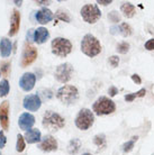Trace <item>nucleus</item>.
I'll return each mask as SVG.
<instances>
[{
  "mask_svg": "<svg viewBox=\"0 0 154 155\" xmlns=\"http://www.w3.org/2000/svg\"><path fill=\"white\" fill-rule=\"evenodd\" d=\"M116 105L115 102L108 97H99L92 105V111L97 116H106L115 113Z\"/></svg>",
  "mask_w": 154,
  "mask_h": 155,
  "instance_id": "obj_4",
  "label": "nucleus"
},
{
  "mask_svg": "<svg viewBox=\"0 0 154 155\" xmlns=\"http://www.w3.org/2000/svg\"><path fill=\"white\" fill-rule=\"evenodd\" d=\"M73 66L71 65L70 63H62L55 69L54 75L55 79L61 83H66L71 80L72 74H73Z\"/></svg>",
  "mask_w": 154,
  "mask_h": 155,
  "instance_id": "obj_8",
  "label": "nucleus"
},
{
  "mask_svg": "<svg viewBox=\"0 0 154 155\" xmlns=\"http://www.w3.org/2000/svg\"><path fill=\"white\" fill-rule=\"evenodd\" d=\"M119 33L124 37H128V36H131L133 34V28L131 27V25L127 23H122L119 25Z\"/></svg>",
  "mask_w": 154,
  "mask_h": 155,
  "instance_id": "obj_26",
  "label": "nucleus"
},
{
  "mask_svg": "<svg viewBox=\"0 0 154 155\" xmlns=\"http://www.w3.org/2000/svg\"><path fill=\"white\" fill-rule=\"evenodd\" d=\"M14 2H15V5L16 6H22V4H23V1H17V0H16V1H14Z\"/></svg>",
  "mask_w": 154,
  "mask_h": 155,
  "instance_id": "obj_41",
  "label": "nucleus"
},
{
  "mask_svg": "<svg viewBox=\"0 0 154 155\" xmlns=\"http://www.w3.org/2000/svg\"><path fill=\"white\" fill-rule=\"evenodd\" d=\"M25 146H26V144H25V138H24L23 135H20L18 134L17 135V144H16V151L22 153V152L25 150Z\"/></svg>",
  "mask_w": 154,
  "mask_h": 155,
  "instance_id": "obj_29",
  "label": "nucleus"
},
{
  "mask_svg": "<svg viewBox=\"0 0 154 155\" xmlns=\"http://www.w3.org/2000/svg\"><path fill=\"white\" fill-rule=\"evenodd\" d=\"M6 143H7V138H6L4 132L1 130V132H0V148H4Z\"/></svg>",
  "mask_w": 154,
  "mask_h": 155,
  "instance_id": "obj_35",
  "label": "nucleus"
},
{
  "mask_svg": "<svg viewBox=\"0 0 154 155\" xmlns=\"http://www.w3.org/2000/svg\"><path fill=\"white\" fill-rule=\"evenodd\" d=\"M120 12L126 18H132L136 14V7L131 2H123L120 6Z\"/></svg>",
  "mask_w": 154,
  "mask_h": 155,
  "instance_id": "obj_20",
  "label": "nucleus"
},
{
  "mask_svg": "<svg viewBox=\"0 0 154 155\" xmlns=\"http://www.w3.org/2000/svg\"><path fill=\"white\" fill-rule=\"evenodd\" d=\"M20 27V12L17 9L12 10V15L10 18V29L8 31L9 36H15Z\"/></svg>",
  "mask_w": 154,
  "mask_h": 155,
  "instance_id": "obj_15",
  "label": "nucleus"
},
{
  "mask_svg": "<svg viewBox=\"0 0 154 155\" xmlns=\"http://www.w3.org/2000/svg\"><path fill=\"white\" fill-rule=\"evenodd\" d=\"M82 155H92L91 153H85V154H82Z\"/></svg>",
  "mask_w": 154,
  "mask_h": 155,
  "instance_id": "obj_42",
  "label": "nucleus"
},
{
  "mask_svg": "<svg viewBox=\"0 0 154 155\" xmlns=\"http://www.w3.org/2000/svg\"><path fill=\"white\" fill-rule=\"evenodd\" d=\"M38 52L37 48L34 47L31 43H26L23 50V58H22V66L26 68V66L31 65L32 63L35 62V60L37 58Z\"/></svg>",
  "mask_w": 154,
  "mask_h": 155,
  "instance_id": "obj_9",
  "label": "nucleus"
},
{
  "mask_svg": "<svg viewBox=\"0 0 154 155\" xmlns=\"http://www.w3.org/2000/svg\"><path fill=\"white\" fill-rule=\"evenodd\" d=\"M35 82H36V77H35L34 73L32 72H26L22 75L19 80V87L24 91H31L33 90V88L35 87Z\"/></svg>",
  "mask_w": 154,
  "mask_h": 155,
  "instance_id": "obj_12",
  "label": "nucleus"
},
{
  "mask_svg": "<svg viewBox=\"0 0 154 155\" xmlns=\"http://www.w3.org/2000/svg\"><path fill=\"white\" fill-rule=\"evenodd\" d=\"M34 29H28V31H27L26 34V37H27V41H29V42H32V41H34Z\"/></svg>",
  "mask_w": 154,
  "mask_h": 155,
  "instance_id": "obj_38",
  "label": "nucleus"
},
{
  "mask_svg": "<svg viewBox=\"0 0 154 155\" xmlns=\"http://www.w3.org/2000/svg\"><path fill=\"white\" fill-rule=\"evenodd\" d=\"M24 138L28 144H35L42 140V134L37 128H32L29 130H27L24 135Z\"/></svg>",
  "mask_w": 154,
  "mask_h": 155,
  "instance_id": "obj_17",
  "label": "nucleus"
},
{
  "mask_svg": "<svg viewBox=\"0 0 154 155\" xmlns=\"http://www.w3.org/2000/svg\"><path fill=\"white\" fill-rule=\"evenodd\" d=\"M0 125L4 130L9 128V101H4L0 105Z\"/></svg>",
  "mask_w": 154,
  "mask_h": 155,
  "instance_id": "obj_13",
  "label": "nucleus"
},
{
  "mask_svg": "<svg viewBox=\"0 0 154 155\" xmlns=\"http://www.w3.org/2000/svg\"><path fill=\"white\" fill-rule=\"evenodd\" d=\"M0 155H2V154H1V152H0Z\"/></svg>",
  "mask_w": 154,
  "mask_h": 155,
  "instance_id": "obj_43",
  "label": "nucleus"
},
{
  "mask_svg": "<svg viewBox=\"0 0 154 155\" xmlns=\"http://www.w3.org/2000/svg\"><path fill=\"white\" fill-rule=\"evenodd\" d=\"M12 52V44L10 39L7 37H2L0 39V55L2 58H8Z\"/></svg>",
  "mask_w": 154,
  "mask_h": 155,
  "instance_id": "obj_19",
  "label": "nucleus"
},
{
  "mask_svg": "<svg viewBox=\"0 0 154 155\" xmlns=\"http://www.w3.org/2000/svg\"><path fill=\"white\" fill-rule=\"evenodd\" d=\"M35 124V117L29 113H24L20 115L19 119H18V125H19L20 129L23 130H29Z\"/></svg>",
  "mask_w": 154,
  "mask_h": 155,
  "instance_id": "obj_14",
  "label": "nucleus"
},
{
  "mask_svg": "<svg viewBox=\"0 0 154 155\" xmlns=\"http://www.w3.org/2000/svg\"><path fill=\"white\" fill-rule=\"evenodd\" d=\"M80 14H81L82 19L88 24L97 23L101 17V12H100V9L98 8V6H97V5H91V4L85 5L83 7L81 8Z\"/></svg>",
  "mask_w": 154,
  "mask_h": 155,
  "instance_id": "obj_7",
  "label": "nucleus"
},
{
  "mask_svg": "<svg viewBox=\"0 0 154 155\" xmlns=\"http://www.w3.org/2000/svg\"><path fill=\"white\" fill-rule=\"evenodd\" d=\"M42 124L47 130L58 132L59 129H61L65 126V119L60 114L52 111V110H47L43 116Z\"/></svg>",
  "mask_w": 154,
  "mask_h": 155,
  "instance_id": "obj_3",
  "label": "nucleus"
},
{
  "mask_svg": "<svg viewBox=\"0 0 154 155\" xmlns=\"http://www.w3.org/2000/svg\"><path fill=\"white\" fill-rule=\"evenodd\" d=\"M81 147V140L79 138H73L68 144V152L71 155H75Z\"/></svg>",
  "mask_w": 154,
  "mask_h": 155,
  "instance_id": "obj_21",
  "label": "nucleus"
},
{
  "mask_svg": "<svg viewBox=\"0 0 154 155\" xmlns=\"http://www.w3.org/2000/svg\"><path fill=\"white\" fill-rule=\"evenodd\" d=\"M35 4L36 5H39V6H49V5L51 4V1H44V0H36L35 1Z\"/></svg>",
  "mask_w": 154,
  "mask_h": 155,
  "instance_id": "obj_40",
  "label": "nucleus"
},
{
  "mask_svg": "<svg viewBox=\"0 0 154 155\" xmlns=\"http://www.w3.org/2000/svg\"><path fill=\"white\" fill-rule=\"evenodd\" d=\"M53 18H54L53 12H51L50 9H47V8H42L41 10H38V12H36V20H37V23L42 24V25L50 23Z\"/></svg>",
  "mask_w": 154,
  "mask_h": 155,
  "instance_id": "obj_16",
  "label": "nucleus"
},
{
  "mask_svg": "<svg viewBox=\"0 0 154 155\" xmlns=\"http://www.w3.org/2000/svg\"><path fill=\"white\" fill-rule=\"evenodd\" d=\"M54 18H55V23H54V25H56L59 20L65 21V23H71V17H70L69 12H65V10H63V9H59L58 12H55Z\"/></svg>",
  "mask_w": 154,
  "mask_h": 155,
  "instance_id": "obj_22",
  "label": "nucleus"
},
{
  "mask_svg": "<svg viewBox=\"0 0 154 155\" xmlns=\"http://www.w3.org/2000/svg\"><path fill=\"white\" fill-rule=\"evenodd\" d=\"M0 75H1V72H0Z\"/></svg>",
  "mask_w": 154,
  "mask_h": 155,
  "instance_id": "obj_44",
  "label": "nucleus"
},
{
  "mask_svg": "<svg viewBox=\"0 0 154 155\" xmlns=\"http://www.w3.org/2000/svg\"><path fill=\"white\" fill-rule=\"evenodd\" d=\"M93 143L95 145H97V147H99V150H104L107 146V140H106L105 134H97L93 137Z\"/></svg>",
  "mask_w": 154,
  "mask_h": 155,
  "instance_id": "obj_23",
  "label": "nucleus"
},
{
  "mask_svg": "<svg viewBox=\"0 0 154 155\" xmlns=\"http://www.w3.org/2000/svg\"><path fill=\"white\" fill-rule=\"evenodd\" d=\"M81 51L89 58H95L101 52V44L92 34H85L81 41Z\"/></svg>",
  "mask_w": 154,
  "mask_h": 155,
  "instance_id": "obj_2",
  "label": "nucleus"
},
{
  "mask_svg": "<svg viewBox=\"0 0 154 155\" xmlns=\"http://www.w3.org/2000/svg\"><path fill=\"white\" fill-rule=\"evenodd\" d=\"M137 140H139V136H133L132 140L125 142L122 145V150H123L124 153H129V152L133 151V148L135 146V142H137Z\"/></svg>",
  "mask_w": 154,
  "mask_h": 155,
  "instance_id": "obj_25",
  "label": "nucleus"
},
{
  "mask_svg": "<svg viewBox=\"0 0 154 155\" xmlns=\"http://www.w3.org/2000/svg\"><path fill=\"white\" fill-rule=\"evenodd\" d=\"M116 50L118 53L120 54H126L128 51H129V44L127 42H122L119 44H117V46H116Z\"/></svg>",
  "mask_w": 154,
  "mask_h": 155,
  "instance_id": "obj_31",
  "label": "nucleus"
},
{
  "mask_svg": "<svg viewBox=\"0 0 154 155\" xmlns=\"http://www.w3.org/2000/svg\"><path fill=\"white\" fill-rule=\"evenodd\" d=\"M108 93H109V96H110V97H115L116 94L118 93V89L116 88L115 85H110V87H109V89H108Z\"/></svg>",
  "mask_w": 154,
  "mask_h": 155,
  "instance_id": "obj_36",
  "label": "nucleus"
},
{
  "mask_svg": "<svg viewBox=\"0 0 154 155\" xmlns=\"http://www.w3.org/2000/svg\"><path fill=\"white\" fill-rule=\"evenodd\" d=\"M56 98L65 106L75 105L79 100V90L74 85L65 84L56 91Z\"/></svg>",
  "mask_w": 154,
  "mask_h": 155,
  "instance_id": "obj_1",
  "label": "nucleus"
},
{
  "mask_svg": "<svg viewBox=\"0 0 154 155\" xmlns=\"http://www.w3.org/2000/svg\"><path fill=\"white\" fill-rule=\"evenodd\" d=\"M38 147L43 152H54L58 150V140L54 138L52 135H45L42 138Z\"/></svg>",
  "mask_w": 154,
  "mask_h": 155,
  "instance_id": "obj_11",
  "label": "nucleus"
},
{
  "mask_svg": "<svg viewBox=\"0 0 154 155\" xmlns=\"http://www.w3.org/2000/svg\"><path fill=\"white\" fill-rule=\"evenodd\" d=\"M10 90V85L7 79H4L0 82V97H6Z\"/></svg>",
  "mask_w": 154,
  "mask_h": 155,
  "instance_id": "obj_27",
  "label": "nucleus"
},
{
  "mask_svg": "<svg viewBox=\"0 0 154 155\" xmlns=\"http://www.w3.org/2000/svg\"><path fill=\"white\" fill-rule=\"evenodd\" d=\"M38 97L41 100H50L54 97V93L51 89H41L38 91Z\"/></svg>",
  "mask_w": 154,
  "mask_h": 155,
  "instance_id": "obj_28",
  "label": "nucleus"
},
{
  "mask_svg": "<svg viewBox=\"0 0 154 155\" xmlns=\"http://www.w3.org/2000/svg\"><path fill=\"white\" fill-rule=\"evenodd\" d=\"M109 64L112 66V68H117L118 64H119V58L117 55H112L109 58Z\"/></svg>",
  "mask_w": 154,
  "mask_h": 155,
  "instance_id": "obj_33",
  "label": "nucleus"
},
{
  "mask_svg": "<svg viewBox=\"0 0 154 155\" xmlns=\"http://www.w3.org/2000/svg\"><path fill=\"white\" fill-rule=\"evenodd\" d=\"M107 17H108V20L112 21V23H119L120 20H122V16L119 15V12H116V10H112V12H109L107 15Z\"/></svg>",
  "mask_w": 154,
  "mask_h": 155,
  "instance_id": "obj_30",
  "label": "nucleus"
},
{
  "mask_svg": "<svg viewBox=\"0 0 154 155\" xmlns=\"http://www.w3.org/2000/svg\"><path fill=\"white\" fill-rule=\"evenodd\" d=\"M0 66H1V73L4 74L5 77H7L10 72V62H2Z\"/></svg>",
  "mask_w": 154,
  "mask_h": 155,
  "instance_id": "obj_32",
  "label": "nucleus"
},
{
  "mask_svg": "<svg viewBox=\"0 0 154 155\" xmlns=\"http://www.w3.org/2000/svg\"><path fill=\"white\" fill-rule=\"evenodd\" d=\"M131 78L132 80H133V82L136 83V84H141L142 83V79H141V77H139V74H132Z\"/></svg>",
  "mask_w": 154,
  "mask_h": 155,
  "instance_id": "obj_37",
  "label": "nucleus"
},
{
  "mask_svg": "<svg viewBox=\"0 0 154 155\" xmlns=\"http://www.w3.org/2000/svg\"><path fill=\"white\" fill-rule=\"evenodd\" d=\"M51 50L59 58H65L72 52V43L64 37H55L51 43Z\"/></svg>",
  "mask_w": 154,
  "mask_h": 155,
  "instance_id": "obj_5",
  "label": "nucleus"
},
{
  "mask_svg": "<svg viewBox=\"0 0 154 155\" xmlns=\"http://www.w3.org/2000/svg\"><path fill=\"white\" fill-rule=\"evenodd\" d=\"M145 94H146V90L141 89V90H139L137 92L127 93V94L124 97V99H125V101H127V102H133L136 98H142V97H144Z\"/></svg>",
  "mask_w": 154,
  "mask_h": 155,
  "instance_id": "obj_24",
  "label": "nucleus"
},
{
  "mask_svg": "<svg viewBox=\"0 0 154 155\" xmlns=\"http://www.w3.org/2000/svg\"><path fill=\"white\" fill-rule=\"evenodd\" d=\"M95 123V115L88 108H82L78 113L74 124L80 130H88Z\"/></svg>",
  "mask_w": 154,
  "mask_h": 155,
  "instance_id": "obj_6",
  "label": "nucleus"
},
{
  "mask_svg": "<svg viewBox=\"0 0 154 155\" xmlns=\"http://www.w3.org/2000/svg\"><path fill=\"white\" fill-rule=\"evenodd\" d=\"M23 106L28 111H37L42 106V100L38 94H28L24 98Z\"/></svg>",
  "mask_w": 154,
  "mask_h": 155,
  "instance_id": "obj_10",
  "label": "nucleus"
},
{
  "mask_svg": "<svg viewBox=\"0 0 154 155\" xmlns=\"http://www.w3.org/2000/svg\"><path fill=\"white\" fill-rule=\"evenodd\" d=\"M144 47H145V50H147V51H154V38L149 39V41L145 43Z\"/></svg>",
  "mask_w": 154,
  "mask_h": 155,
  "instance_id": "obj_34",
  "label": "nucleus"
},
{
  "mask_svg": "<svg viewBox=\"0 0 154 155\" xmlns=\"http://www.w3.org/2000/svg\"><path fill=\"white\" fill-rule=\"evenodd\" d=\"M50 38V31L45 27H38L34 31V42L37 44H44Z\"/></svg>",
  "mask_w": 154,
  "mask_h": 155,
  "instance_id": "obj_18",
  "label": "nucleus"
},
{
  "mask_svg": "<svg viewBox=\"0 0 154 155\" xmlns=\"http://www.w3.org/2000/svg\"><path fill=\"white\" fill-rule=\"evenodd\" d=\"M112 1V0H97V4L101 5V6H108V5H110Z\"/></svg>",
  "mask_w": 154,
  "mask_h": 155,
  "instance_id": "obj_39",
  "label": "nucleus"
}]
</instances>
